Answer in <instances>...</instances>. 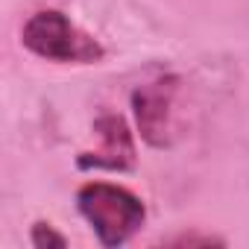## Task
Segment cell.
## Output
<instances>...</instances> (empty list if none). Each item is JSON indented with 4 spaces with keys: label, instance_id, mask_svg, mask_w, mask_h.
I'll return each instance as SVG.
<instances>
[{
    "label": "cell",
    "instance_id": "1",
    "mask_svg": "<svg viewBox=\"0 0 249 249\" xmlns=\"http://www.w3.org/2000/svg\"><path fill=\"white\" fill-rule=\"evenodd\" d=\"M76 208L103 246H123L147 220L144 202L111 182H85L76 191Z\"/></svg>",
    "mask_w": 249,
    "mask_h": 249
},
{
    "label": "cell",
    "instance_id": "5",
    "mask_svg": "<svg viewBox=\"0 0 249 249\" xmlns=\"http://www.w3.org/2000/svg\"><path fill=\"white\" fill-rule=\"evenodd\" d=\"M30 240H33V246L36 249H47V246H68V237L65 234H59L50 223H44V220H38L36 226H33V231H30Z\"/></svg>",
    "mask_w": 249,
    "mask_h": 249
},
{
    "label": "cell",
    "instance_id": "2",
    "mask_svg": "<svg viewBox=\"0 0 249 249\" xmlns=\"http://www.w3.org/2000/svg\"><path fill=\"white\" fill-rule=\"evenodd\" d=\"M21 44L38 59L59 65H94L106 56L103 44L94 36L82 33L59 9H41L30 15L21 30Z\"/></svg>",
    "mask_w": 249,
    "mask_h": 249
},
{
    "label": "cell",
    "instance_id": "4",
    "mask_svg": "<svg viewBox=\"0 0 249 249\" xmlns=\"http://www.w3.org/2000/svg\"><path fill=\"white\" fill-rule=\"evenodd\" d=\"M94 129L100 135V147L94 153L79 156L82 170H132L135 167V141L120 114H100L94 120Z\"/></svg>",
    "mask_w": 249,
    "mask_h": 249
},
{
    "label": "cell",
    "instance_id": "3",
    "mask_svg": "<svg viewBox=\"0 0 249 249\" xmlns=\"http://www.w3.org/2000/svg\"><path fill=\"white\" fill-rule=\"evenodd\" d=\"M176 91H179V76L167 73V76H159V79L141 85L132 94L138 129L150 147H167L170 144V108H173Z\"/></svg>",
    "mask_w": 249,
    "mask_h": 249
},
{
    "label": "cell",
    "instance_id": "6",
    "mask_svg": "<svg viewBox=\"0 0 249 249\" xmlns=\"http://www.w3.org/2000/svg\"><path fill=\"white\" fill-rule=\"evenodd\" d=\"M167 243H176V246H214V243H223L220 237H211V234H179Z\"/></svg>",
    "mask_w": 249,
    "mask_h": 249
}]
</instances>
